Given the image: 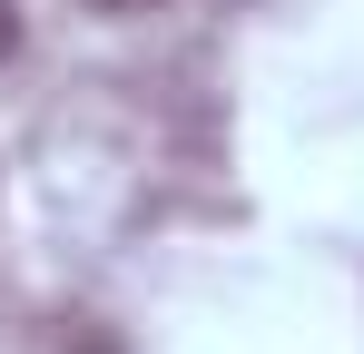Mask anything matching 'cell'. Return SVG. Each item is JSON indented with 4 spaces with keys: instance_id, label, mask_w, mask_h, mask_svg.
<instances>
[{
    "instance_id": "obj_1",
    "label": "cell",
    "mask_w": 364,
    "mask_h": 354,
    "mask_svg": "<svg viewBox=\"0 0 364 354\" xmlns=\"http://www.w3.org/2000/svg\"><path fill=\"white\" fill-rule=\"evenodd\" d=\"M20 50V0H0V59Z\"/></svg>"
},
{
    "instance_id": "obj_2",
    "label": "cell",
    "mask_w": 364,
    "mask_h": 354,
    "mask_svg": "<svg viewBox=\"0 0 364 354\" xmlns=\"http://www.w3.org/2000/svg\"><path fill=\"white\" fill-rule=\"evenodd\" d=\"M99 20H138V10H158V0H89Z\"/></svg>"
}]
</instances>
